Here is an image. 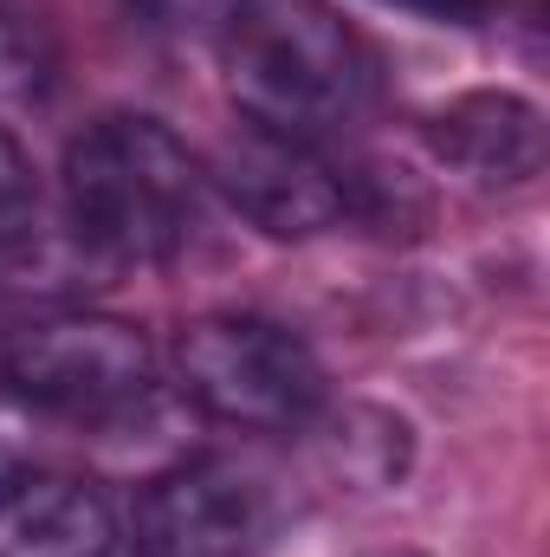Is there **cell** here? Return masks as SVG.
<instances>
[{
	"label": "cell",
	"mask_w": 550,
	"mask_h": 557,
	"mask_svg": "<svg viewBox=\"0 0 550 557\" xmlns=\"http://www.w3.org/2000/svg\"><path fill=\"white\" fill-rule=\"evenodd\" d=\"M221 65L240 117L285 137H337L370 117L383 65L330 0H227Z\"/></svg>",
	"instance_id": "1"
},
{
	"label": "cell",
	"mask_w": 550,
	"mask_h": 557,
	"mask_svg": "<svg viewBox=\"0 0 550 557\" xmlns=\"http://www.w3.org/2000/svg\"><path fill=\"white\" fill-rule=\"evenodd\" d=\"M65 227L104 267H168L208 214V169L155 117H98L65 149Z\"/></svg>",
	"instance_id": "2"
},
{
	"label": "cell",
	"mask_w": 550,
	"mask_h": 557,
	"mask_svg": "<svg viewBox=\"0 0 550 557\" xmlns=\"http://www.w3.org/2000/svg\"><path fill=\"white\" fill-rule=\"evenodd\" d=\"M175 383L208 421L291 434L324 409V363L298 331L253 311H208L175 337Z\"/></svg>",
	"instance_id": "3"
},
{
	"label": "cell",
	"mask_w": 550,
	"mask_h": 557,
	"mask_svg": "<svg viewBox=\"0 0 550 557\" xmlns=\"http://www.w3.org/2000/svg\"><path fill=\"white\" fill-rule=\"evenodd\" d=\"M0 376L33 409H52L72 421H111L155 396V350L124 318L59 311V318L13 324Z\"/></svg>",
	"instance_id": "4"
},
{
	"label": "cell",
	"mask_w": 550,
	"mask_h": 557,
	"mask_svg": "<svg viewBox=\"0 0 550 557\" xmlns=\"http://www.w3.org/2000/svg\"><path fill=\"white\" fill-rule=\"evenodd\" d=\"M208 182L273 240H311L324 227H337L350 214L343 201V169L304 137H285L266 131L253 117H240L221 149H214V169Z\"/></svg>",
	"instance_id": "5"
},
{
	"label": "cell",
	"mask_w": 550,
	"mask_h": 557,
	"mask_svg": "<svg viewBox=\"0 0 550 557\" xmlns=\"http://www.w3.org/2000/svg\"><path fill=\"white\" fill-rule=\"evenodd\" d=\"M142 557H247L266 539V493L227 460H182L137 493Z\"/></svg>",
	"instance_id": "6"
},
{
	"label": "cell",
	"mask_w": 550,
	"mask_h": 557,
	"mask_svg": "<svg viewBox=\"0 0 550 557\" xmlns=\"http://www.w3.org/2000/svg\"><path fill=\"white\" fill-rule=\"evenodd\" d=\"M427 149L473 188H532L545 175V111L518 91H460L427 117Z\"/></svg>",
	"instance_id": "7"
},
{
	"label": "cell",
	"mask_w": 550,
	"mask_h": 557,
	"mask_svg": "<svg viewBox=\"0 0 550 557\" xmlns=\"http://www.w3.org/2000/svg\"><path fill=\"white\" fill-rule=\"evenodd\" d=\"M117 512L91 480L13 473L0 486V557H111Z\"/></svg>",
	"instance_id": "8"
},
{
	"label": "cell",
	"mask_w": 550,
	"mask_h": 557,
	"mask_svg": "<svg viewBox=\"0 0 550 557\" xmlns=\"http://www.w3.org/2000/svg\"><path fill=\"white\" fill-rule=\"evenodd\" d=\"M317 428H324V454L343 480L357 486H396L409 473L414 434L402 416L389 409H370V403H350V409H317Z\"/></svg>",
	"instance_id": "9"
},
{
	"label": "cell",
	"mask_w": 550,
	"mask_h": 557,
	"mask_svg": "<svg viewBox=\"0 0 550 557\" xmlns=\"http://www.w3.org/2000/svg\"><path fill=\"white\" fill-rule=\"evenodd\" d=\"M59 72L52 0H0V104H26Z\"/></svg>",
	"instance_id": "10"
},
{
	"label": "cell",
	"mask_w": 550,
	"mask_h": 557,
	"mask_svg": "<svg viewBox=\"0 0 550 557\" xmlns=\"http://www.w3.org/2000/svg\"><path fill=\"white\" fill-rule=\"evenodd\" d=\"M33 214H39V188H33V162L26 149L13 143V131L0 124V253L20 247L33 234Z\"/></svg>",
	"instance_id": "11"
},
{
	"label": "cell",
	"mask_w": 550,
	"mask_h": 557,
	"mask_svg": "<svg viewBox=\"0 0 550 557\" xmlns=\"http://www.w3.org/2000/svg\"><path fill=\"white\" fill-rule=\"evenodd\" d=\"M124 7L162 33H201V26H221V13H227V0H124Z\"/></svg>",
	"instance_id": "12"
},
{
	"label": "cell",
	"mask_w": 550,
	"mask_h": 557,
	"mask_svg": "<svg viewBox=\"0 0 550 557\" xmlns=\"http://www.w3.org/2000/svg\"><path fill=\"white\" fill-rule=\"evenodd\" d=\"M389 7H409V13H427V20H453V26H479V20L512 13L518 0H389Z\"/></svg>",
	"instance_id": "13"
},
{
	"label": "cell",
	"mask_w": 550,
	"mask_h": 557,
	"mask_svg": "<svg viewBox=\"0 0 550 557\" xmlns=\"http://www.w3.org/2000/svg\"><path fill=\"white\" fill-rule=\"evenodd\" d=\"M13 473H20V460H13V454H7V447H0V486H7V480H13Z\"/></svg>",
	"instance_id": "14"
},
{
	"label": "cell",
	"mask_w": 550,
	"mask_h": 557,
	"mask_svg": "<svg viewBox=\"0 0 550 557\" xmlns=\"http://www.w3.org/2000/svg\"><path fill=\"white\" fill-rule=\"evenodd\" d=\"M7 337H13V324H7V305H0V357H7Z\"/></svg>",
	"instance_id": "15"
},
{
	"label": "cell",
	"mask_w": 550,
	"mask_h": 557,
	"mask_svg": "<svg viewBox=\"0 0 550 557\" xmlns=\"http://www.w3.org/2000/svg\"><path fill=\"white\" fill-rule=\"evenodd\" d=\"M376 557H421V552H376Z\"/></svg>",
	"instance_id": "16"
}]
</instances>
